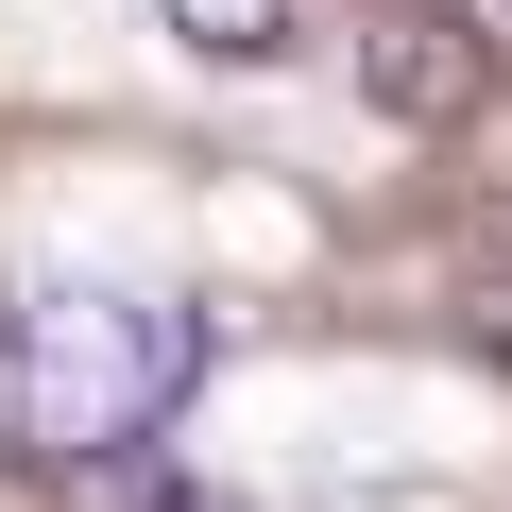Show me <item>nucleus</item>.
<instances>
[{
  "mask_svg": "<svg viewBox=\"0 0 512 512\" xmlns=\"http://www.w3.org/2000/svg\"><path fill=\"white\" fill-rule=\"evenodd\" d=\"M205 376V308L171 291H103V274H52V291H0V461L35 478H120Z\"/></svg>",
  "mask_w": 512,
  "mask_h": 512,
  "instance_id": "obj_1",
  "label": "nucleus"
},
{
  "mask_svg": "<svg viewBox=\"0 0 512 512\" xmlns=\"http://www.w3.org/2000/svg\"><path fill=\"white\" fill-rule=\"evenodd\" d=\"M478 86H495V35L461 0H359V103L376 120L444 137V120H478Z\"/></svg>",
  "mask_w": 512,
  "mask_h": 512,
  "instance_id": "obj_2",
  "label": "nucleus"
},
{
  "mask_svg": "<svg viewBox=\"0 0 512 512\" xmlns=\"http://www.w3.org/2000/svg\"><path fill=\"white\" fill-rule=\"evenodd\" d=\"M154 18H171L205 69H274V52H291V0H154Z\"/></svg>",
  "mask_w": 512,
  "mask_h": 512,
  "instance_id": "obj_3",
  "label": "nucleus"
},
{
  "mask_svg": "<svg viewBox=\"0 0 512 512\" xmlns=\"http://www.w3.org/2000/svg\"><path fill=\"white\" fill-rule=\"evenodd\" d=\"M154 512H256V495H205V478H154Z\"/></svg>",
  "mask_w": 512,
  "mask_h": 512,
  "instance_id": "obj_4",
  "label": "nucleus"
},
{
  "mask_svg": "<svg viewBox=\"0 0 512 512\" xmlns=\"http://www.w3.org/2000/svg\"><path fill=\"white\" fill-rule=\"evenodd\" d=\"M495 18H512V0H495Z\"/></svg>",
  "mask_w": 512,
  "mask_h": 512,
  "instance_id": "obj_5",
  "label": "nucleus"
}]
</instances>
